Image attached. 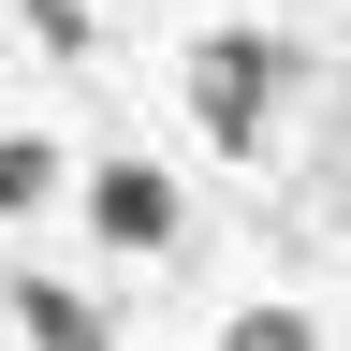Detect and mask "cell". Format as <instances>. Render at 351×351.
I'll list each match as a JSON object with an SVG mask.
<instances>
[{
    "mask_svg": "<svg viewBox=\"0 0 351 351\" xmlns=\"http://www.w3.org/2000/svg\"><path fill=\"white\" fill-rule=\"evenodd\" d=\"M73 219H88L117 263H161L176 234H191V191H176L161 161H88V176H73Z\"/></svg>",
    "mask_w": 351,
    "mask_h": 351,
    "instance_id": "obj_2",
    "label": "cell"
},
{
    "mask_svg": "<svg viewBox=\"0 0 351 351\" xmlns=\"http://www.w3.org/2000/svg\"><path fill=\"white\" fill-rule=\"evenodd\" d=\"M219 351H322V322H307V307H234Z\"/></svg>",
    "mask_w": 351,
    "mask_h": 351,
    "instance_id": "obj_5",
    "label": "cell"
},
{
    "mask_svg": "<svg viewBox=\"0 0 351 351\" xmlns=\"http://www.w3.org/2000/svg\"><path fill=\"white\" fill-rule=\"evenodd\" d=\"M15 337L29 351H117V293H88V278H44V263H15Z\"/></svg>",
    "mask_w": 351,
    "mask_h": 351,
    "instance_id": "obj_3",
    "label": "cell"
},
{
    "mask_svg": "<svg viewBox=\"0 0 351 351\" xmlns=\"http://www.w3.org/2000/svg\"><path fill=\"white\" fill-rule=\"evenodd\" d=\"M73 191V161H59V132H0V219H44Z\"/></svg>",
    "mask_w": 351,
    "mask_h": 351,
    "instance_id": "obj_4",
    "label": "cell"
},
{
    "mask_svg": "<svg viewBox=\"0 0 351 351\" xmlns=\"http://www.w3.org/2000/svg\"><path fill=\"white\" fill-rule=\"evenodd\" d=\"M176 88H191V132L219 161H263L278 147V117H293V88H307V59L278 29H205L191 59H176Z\"/></svg>",
    "mask_w": 351,
    "mask_h": 351,
    "instance_id": "obj_1",
    "label": "cell"
}]
</instances>
